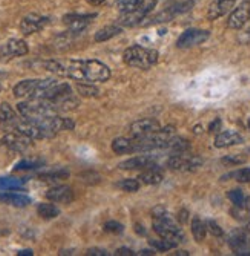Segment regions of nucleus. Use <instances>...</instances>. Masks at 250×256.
Segmentation results:
<instances>
[{"mask_svg":"<svg viewBox=\"0 0 250 256\" xmlns=\"http://www.w3.org/2000/svg\"><path fill=\"white\" fill-rule=\"evenodd\" d=\"M46 71L86 83H104L110 78V69L98 60H50L44 62Z\"/></svg>","mask_w":250,"mask_h":256,"instance_id":"1","label":"nucleus"},{"mask_svg":"<svg viewBox=\"0 0 250 256\" xmlns=\"http://www.w3.org/2000/svg\"><path fill=\"white\" fill-rule=\"evenodd\" d=\"M154 230L160 238H164L176 246L180 242L186 241L183 230L174 222V220L163 210V208H158L156 212H154Z\"/></svg>","mask_w":250,"mask_h":256,"instance_id":"2","label":"nucleus"},{"mask_svg":"<svg viewBox=\"0 0 250 256\" xmlns=\"http://www.w3.org/2000/svg\"><path fill=\"white\" fill-rule=\"evenodd\" d=\"M17 110L24 118L28 120H42L52 115H58L57 108L52 102L44 98H31L17 104Z\"/></svg>","mask_w":250,"mask_h":256,"instance_id":"3","label":"nucleus"},{"mask_svg":"<svg viewBox=\"0 0 250 256\" xmlns=\"http://www.w3.org/2000/svg\"><path fill=\"white\" fill-rule=\"evenodd\" d=\"M123 62L130 66V68H137V69H150L152 66L156 64L158 62V52L155 50H148L143 46H130L123 54Z\"/></svg>","mask_w":250,"mask_h":256,"instance_id":"4","label":"nucleus"},{"mask_svg":"<svg viewBox=\"0 0 250 256\" xmlns=\"http://www.w3.org/2000/svg\"><path fill=\"white\" fill-rule=\"evenodd\" d=\"M57 83L54 78H43V80H24L14 88V96L17 98H43L44 94Z\"/></svg>","mask_w":250,"mask_h":256,"instance_id":"5","label":"nucleus"},{"mask_svg":"<svg viewBox=\"0 0 250 256\" xmlns=\"http://www.w3.org/2000/svg\"><path fill=\"white\" fill-rule=\"evenodd\" d=\"M160 0H140L138 6L130 12L122 14L120 17V25L122 26H137L143 20L154 11V8L158 5Z\"/></svg>","mask_w":250,"mask_h":256,"instance_id":"6","label":"nucleus"},{"mask_svg":"<svg viewBox=\"0 0 250 256\" xmlns=\"http://www.w3.org/2000/svg\"><path fill=\"white\" fill-rule=\"evenodd\" d=\"M4 148H6L11 152H17V154H24L31 148L32 140L24 134H20L17 130H10L5 134V136L0 140Z\"/></svg>","mask_w":250,"mask_h":256,"instance_id":"7","label":"nucleus"},{"mask_svg":"<svg viewBox=\"0 0 250 256\" xmlns=\"http://www.w3.org/2000/svg\"><path fill=\"white\" fill-rule=\"evenodd\" d=\"M168 168L172 170H181V172H188V170H195L202 164V160L194 155H186L183 154H175L168 160Z\"/></svg>","mask_w":250,"mask_h":256,"instance_id":"8","label":"nucleus"},{"mask_svg":"<svg viewBox=\"0 0 250 256\" xmlns=\"http://www.w3.org/2000/svg\"><path fill=\"white\" fill-rule=\"evenodd\" d=\"M210 32L204 31V30H188L183 34L180 36V38L176 40V46L180 50H189L194 48V46H198L201 43H204L206 40H209Z\"/></svg>","mask_w":250,"mask_h":256,"instance_id":"9","label":"nucleus"},{"mask_svg":"<svg viewBox=\"0 0 250 256\" xmlns=\"http://www.w3.org/2000/svg\"><path fill=\"white\" fill-rule=\"evenodd\" d=\"M50 25V18L40 14H28L20 22V32L24 36H32Z\"/></svg>","mask_w":250,"mask_h":256,"instance_id":"10","label":"nucleus"},{"mask_svg":"<svg viewBox=\"0 0 250 256\" xmlns=\"http://www.w3.org/2000/svg\"><path fill=\"white\" fill-rule=\"evenodd\" d=\"M96 17L97 14H70L63 17V23L70 28V32L78 34L83 32Z\"/></svg>","mask_w":250,"mask_h":256,"instance_id":"11","label":"nucleus"},{"mask_svg":"<svg viewBox=\"0 0 250 256\" xmlns=\"http://www.w3.org/2000/svg\"><path fill=\"white\" fill-rule=\"evenodd\" d=\"M229 246L236 254H247L250 252V238L247 235V230L235 228L229 235Z\"/></svg>","mask_w":250,"mask_h":256,"instance_id":"12","label":"nucleus"},{"mask_svg":"<svg viewBox=\"0 0 250 256\" xmlns=\"http://www.w3.org/2000/svg\"><path fill=\"white\" fill-rule=\"evenodd\" d=\"M248 20H250V2H244L236 10L232 11L229 20H227V26L230 30H241L247 25Z\"/></svg>","mask_w":250,"mask_h":256,"instance_id":"13","label":"nucleus"},{"mask_svg":"<svg viewBox=\"0 0 250 256\" xmlns=\"http://www.w3.org/2000/svg\"><path fill=\"white\" fill-rule=\"evenodd\" d=\"M155 158L152 155H138L130 160H126L118 164V169L122 170H144L149 168H154Z\"/></svg>","mask_w":250,"mask_h":256,"instance_id":"14","label":"nucleus"},{"mask_svg":"<svg viewBox=\"0 0 250 256\" xmlns=\"http://www.w3.org/2000/svg\"><path fill=\"white\" fill-rule=\"evenodd\" d=\"M162 129V124L155 118H143L130 124V134L134 136H148Z\"/></svg>","mask_w":250,"mask_h":256,"instance_id":"15","label":"nucleus"},{"mask_svg":"<svg viewBox=\"0 0 250 256\" xmlns=\"http://www.w3.org/2000/svg\"><path fill=\"white\" fill-rule=\"evenodd\" d=\"M20 117L22 115L20 114L17 115V112L11 108V104H8V103L0 104V128L5 129L6 132L16 129Z\"/></svg>","mask_w":250,"mask_h":256,"instance_id":"16","label":"nucleus"},{"mask_svg":"<svg viewBox=\"0 0 250 256\" xmlns=\"http://www.w3.org/2000/svg\"><path fill=\"white\" fill-rule=\"evenodd\" d=\"M30 52V48L26 42L18 40V38H11L5 43V46L2 48V56L12 58V57H24Z\"/></svg>","mask_w":250,"mask_h":256,"instance_id":"17","label":"nucleus"},{"mask_svg":"<svg viewBox=\"0 0 250 256\" xmlns=\"http://www.w3.org/2000/svg\"><path fill=\"white\" fill-rule=\"evenodd\" d=\"M46 198L52 202L58 204H70L74 201V192L68 186H56L46 192Z\"/></svg>","mask_w":250,"mask_h":256,"instance_id":"18","label":"nucleus"},{"mask_svg":"<svg viewBox=\"0 0 250 256\" xmlns=\"http://www.w3.org/2000/svg\"><path fill=\"white\" fill-rule=\"evenodd\" d=\"M235 4H236V0H215L208 12L209 20H218L222 16H226L227 12H230L234 10Z\"/></svg>","mask_w":250,"mask_h":256,"instance_id":"19","label":"nucleus"},{"mask_svg":"<svg viewBox=\"0 0 250 256\" xmlns=\"http://www.w3.org/2000/svg\"><path fill=\"white\" fill-rule=\"evenodd\" d=\"M242 142H244V138L238 132H235V130H226V132H221L220 135H216V138H215V148L226 149V148H232V146L241 144Z\"/></svg>","mask_w":250,"mask_h":256,"instance_id":"20","label":"nucleus"},{"mask_svg":"<svg viewBox=\"0 0 250 256\" xmlns=\"http://www.w3.org/2000/svg\"><path fill=\"white\" fill-rule=\"evenodd\" d=\"M0 204H8L14 207H26L31 204V198L24 194H12L10 190L0 192Z\"/></svg>","mask_w":250,"mask_h":256,"instance_id":"21","label":"nucleus"},{"mask_svg":"<svg viewBox=\"0 0 250 256\" xmlns=\"http://www.w3.org/2000/svg\"><path fill=\"white\" fill-rule=\"evenodd\" d=\"M112 150L117 155L135 154V140L134 138H116L112 142Z\"/></svg>","mask_w":250,"mask_h":256,"instance_id":"22","label":"nucleus"},{"mask_svg":"<svg viewBox=\"0 0 250 256\" xmlns=\"http://www.w3.org/2000/svg\"><path fill=\"white\" fill-rule=\"evenodd\" d=\"M122 32H123L122 26H117V25L104 26V28H102L100 31L96 32L94 40H96L97 43H103V42H108V40H110V38H114V37L120 36Z\"/></svg>","mask_w":250,"mask_h":256,"instance_id":"23","label":"nucleus"},{"mask_svg":"<svg viewBox=\"0 0 250 256\" xmlns=\"http://www.w3.org/2000/svg\"><path fill=\"white\" fill-rule=\"evenodd\" d=\"M138 180H142L148 186H158L163 181V174L158 169H155V166H154V168L144 169V172H142Z\"/></svg>","mask_w":250,"mask_h":256,"instance_id":"24","label":"nucleus"},{"mask_svg":"<svg viewBox=\"0 0 250 256\" xmlns=\"http://www.w3.org/2000/svg\"><path fill=\"white\" fill-rule=\"evenodd\" d=\"M37 214L38 216H42L43 220H54L60 215V208L54 204L50 202H43L37 207Z\"/></svg>","mask_w":250,"mask_h":256,"instance_id":"25","label":"nucleus"},{"mask_svg":"<svg viewBox=\"0 0 250 256\" xmlns=\"http://www.w3.org/2000/svg\"><path fill=\"white\" fill-rule=\"evenodd\" d=\"M192 235H194L196 242H202L208 235V226L204 224L201 221V218H198V216H195L192 220Z\"/></svg>","mask_w":250,"mask_h":256,"instance_id":"26","label":"nucleus"},{"mask_svg":"<svg viewBox=\"0 0 250 256\" xmlns=\"http://www.w3.org/2000/svg\"><path fill=\"white\" fill-rule=\"evenodd\" d=\"M26 180H22V178H0V190H18L25 186Z\"/></svg>","mask_w":250,"mask_h":256,"instance_id":"27","label":"nucleus"},{"mask_svg":"<svg viewBox=\"0 0 250 256\" xmlns=\"http://www.w3.org/2000/svg\"><path fill=\"white\" fill-rule=\"evenodd\" d=\"M44 166V161L42 160H22L20 162H17L14 170L16 172H24V170H34L38 168Z\"/></svg>","mask_w":250,"mask_h":256,"instance_id":"28","label":"nucleus"},{"mask_svg":"<svg viewBox=\"0 0 250 256\" xmlns=\"http://www.w3.org/2000/svg\"><path fill=\"white\" fill-rule=\"evenodd\" d=\"M77 90L82 97H86V98L98 97V94H100V90L94 86V83H78Z\"/></svg>","mask_w":250,"mask_h":256,"instance_id":"29","label":"nucleus"},{"mask_svg":"<svg viewBox=\"0 0 250 256\" xmlns=\"http://www.w3.org/2000/svg\"><path fill=\"white\" fill-rule=\"evenodd\" d=\"M68 176H70V170L57 169V170H51V172H44L38 178L42 181H58V180H66Z\"/></svg>","mask_w":250,"mask_h":256,"instance_id":"30","label":"nucleus"},{"mask_svg":"<svg viewBox=\"0 0 250 256\" xmlns=\"http://www.w3.org/2000/svg\"><path fill=\"white\" fill-rule=\"evenodd\" d=\"M166 149H170L175 154H183V152H186L189 149V143H188V140H184V138H172L170 142L168 143Z\"/></svg>","mask_w":250,"mask_h":256,"instance_id":"31","label":"nucleus"},{"mask_svg":"<svg viewBox=\"0 0 250 256\" xmlns=\"http://www.w3.org/2000/svg\"><path fill=\"white\" fill-rule=\"evenodd\" d=\"M118 188L124 192H129V194H134V192H138L140 190V182L137 180H132V178H128V180H123L120 181Z\"/></svg>","mask_w":250,"mask_h":256,"instance_id":"32","label":"nucleus"},{"mask_svg":"<svg viewBox=\"0 0 250 256\" xmlns=\"http://www.w3.org/2000/svg\"><path fill=\"white\" fill-rule=\"evenodd\" d=\"M140 0H117V8L122 14L130 12L138 6Z\"/></svg>","mask_w":250,"mask_h":256,"instance_id":"33","label":"nucleus"},{"mask_svg":"<svg viewBox=\"0 0 250 256\" xmlns=\"http://www.w3.org/2000/svg\"><path fill=\"white\" fill-rule=\"evenodd\" d=\"M150 246H152L155 250H158V252H168V250H172V248L176 247V244H174V242H170V241H168V240H164V238L150 241Z\"/></svg>","mask_w":250,"mask_h":256,"instance_id":"34","label":"nucleus"},{"mask_svg":"<svg viewBox=\"0 0 250 256\" xmlns=\"http://www.w3.org/2000/svg\"><path fill=\"white\" fill-rule=\"evenodd\" d=\"M229 200L234 202V206H238V207H242L244 206V201H246V196H244V194H242V190H240V189H235V190H230L229 192Z\"/></svg>","mask_w":250,"mask_h":256,"instance_id":"35","label":"nucleus"},{"mask_svg":"<svg viewBox=\"0 0 250 256\" xmlns=\"http://www.w3.org/2000/svg\"><path fill=\"white\" fill-rule=\"evenodd\" d=\"M104 230L108 232V234H114V235H122L123 234V224L117 222V221H109L104 224Z\"/></svg>","mask_w":250,"mask_h":256,"instance_id":"36","label":"nucleus"},{"mask_svg":"<svg viewBox=\"0 0 250 256\" xmlns=\"http://www.w3.org/2000/svg\"><path fill=\"white\" fill-rule=\"evenodd\" d=\"M234 176L240 182H250V168H246V169L238 170L236 174H234Z\"/></svg>","mask_w":250,"mask_h":256,"instance_id":"37","label":"nucleus"},{"mask_svg":"<svg viewBox=\"0 0 250 256\" xmlns=\"http://www.w3.org/2000/svg\"><path fill=\"white\" fill-rule=\"evenodd\" d=\"M206 226H208V230L210 232V234H212L214 236H218V238H220V236H222V235H224L222 228H221V227H220V226H218L215 221H209Z\"/></svg>","mask_w":250,"mask_h":256,"instance_id":"38","label":"nucleus"},{"mask_svg":"<svg viewBox=\"0 0 250 256\" xmlns=\"http://www.w3.org/2000/svg\"><path fill=\"white\" fill-rule=\"evenodd\" d=\"M224 164H234V166H238L241 162H246V158L241 156V155H232V156H227L222 160Z\"/></svg>","mask_w":250,"mask_h":256,"instance_id":"39","label":"nucleus"},{"mask_svg":"<svg viewBox=\"0 0 250 256\" xmlns=\"http://www.w3.org/2000/svg\"><path fill=\"white\" fill-rule=\"evenodd\" d=\"M86 254L88 256H108L109 253L106 250H103V248H89L86 252Z\"/></svg>","mask_w":250,"mask_h":256,"instance_id":"40","label":"nucleus"},{"mask_svg":"<svg viewBox=\"0 0 250 256\" xmlns=\"http://www.w3.org/2000/svg\"><path fill=\"white\" fill-rule=\"evenodd\" d=\"M116 254H118V256H132V254H135V253H134L130 248H124V247H123V248H118Z\"/></svg>","mask_w":250,"mask_h":256,"instance_id":"41","label":"nucleus"},{"mask_svg":"<svg viewBox=\"0 0 250 256\" xmlns=\"http://www.w3.org/2000/svg\"><path fill=\"white\" fill-rule=\"evenodd\" d=\"M221 129V120H215L210 126H209V132H218Z\"/></svg>","mask_w":250,"mask_h":256,"instance_id":"42","label":"nucleus"},{"mask_svg":"<svg viewBox=\"0 0 250 256\" xmlns=\"http://www.w3.org/2000/svg\"><path fill=\"white\" fill-rule=\"evenodd\" d=\"M86 2L90 5V6H100V5H103L106 0H86Z\"/></svg>","mask_w":250,"mask_h":256,"instance_id":"43","label":"nucleus"},{"mask_svg":"<svg viewBox=\"0 0 250 256\" xmlns=\"http://www.w3.org/2000/svg\"><path fill=\"white\" fill-rule=\"evenodd\" d=\"M17 254H18V256H32L34 252H32V250H20Z\"/></svg>","mask_w":250,"mask_h":256,"instance_id":"44","label":"nucleus"},{"mask_svg":"<svg viewBox=\"0 0 250 256\" xmlns=\"http://www.w3.org/2000/svg\"><path fill=\"white\" fill-rule=\"evenodd\" d=\"M178 220H181V222H186V221H188V212H186V210L181 212L180 216H178Z\"/></svg>","mask_w":250,"mask_h":256,"instance_id":"45","label":"nucleus"},{"mask_svg":"<svg viewBox=\"0 0 250 256\" xmlns=\"http://www.w3.org/2000/svg\"><path fill=\"white\" fill-rule=\"evenodd\" d=\"M135 227H137V234H138V235H146V230H144V227H142L140 224H137Z\"/></svg>","mask_w":250,"mask_h":256,"instance_id":"46","label":"nucleus"},{"mask_svg":"<svg viewBox=\"0 0 250 256\" xmlns=\"http://www.w3.org/2000/svg\"><path fill=\"white\" fill-rule=\"evenodd\" d=\"M140 254H143V256H152V254H155V252H152V250H142Z\"/></svg>","mask_w":250,"mask_h":256,"instance_id":"47","label":"nucleus"},{"mask_svg":"<svg viewBox=\"0 0 250 256\" xmlns=\"http://www.w3.org/2000/svg\"><path fill=\"white\" fill-rule=\"evenodd\" d=\"M247 212H250V198H246V201H244V206H242Z\"/></svg>","mask_w":250,"mask_h":256,"instance_id":"48","label":"nucleus"},{"mask_svg":"<svg viewBox=\"0 0 250 256\" xmlns=\"http://www.w3.org/2000/svg\"><path fill=\"white\" fill-rule=\"evenodd\" d=\"M175 254H181V256H189V253H188V252H184V250H180V252H176Z\"/></svg>","mask_w":250,"mask_h":256,"instance_id":"49","label":"nucleus"},{"mask_svg":"<svg viewBox=\"0 0 250 256\" xmlns=\"http://www.w3.org/2000/svg\"><path fill=\"white\" fill-rule=\"evenodd\" d=\"M248 130H250V120H248Z\"/></svg>","mask_w":250,"mask_h":256,"instance_id":"50","label":"nucleus"},{"mask_svg":"<svg viewBox=\"0 0 250 256\" xmlns=\"http://www.w3.org/2000/svg\"><path fill=\"white\" fill-rule=\"evenodd\" d=\"M0 90H2V86H0Z\"/></svg>","mask_w":250,"mask_h":256,"instance_id":"51","label":"nucleus"}]
</instances>
